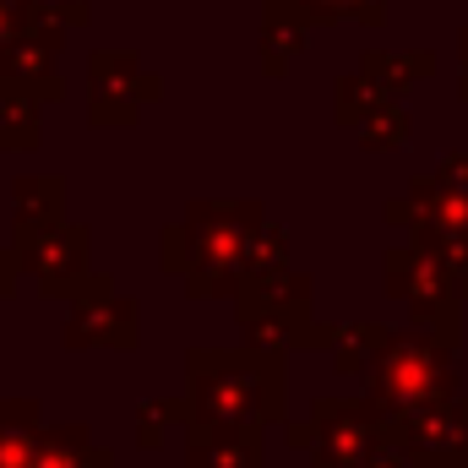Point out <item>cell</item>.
Returning <instances> with one entry per match:
<instances>
[{
  "label": "cell",
  "mask_w": 468,
  "mask_h": 468,
  "mask_svg": "<svg viewBox=\"0 0 468 468\" xmlns=\"http://www.w3.org/2000/svg\"><path fill=\"white\" fill-rule=\"evenodd\" d=\"M44 142V104L0 82V153H33Z\"/></svg>",
  "instance_id": "ac0fdd59"
},
{
  "label": "cell",
  "mask_w": 468,
  "mask_h": 468,
  "mask_svg": "<svg viewBox=\"0 0 468 468\" xmlns=\"http://www.w3.org/2000/svg\"><path fill=\"white\" fill-rule=\"evenodd\" d=\"M267 224L261 202H191L180 224H169L158 250L164 272L186 278L197 300H234L245 272V245Z\"/></svg>",
  "instance_id": "7a4b0ae2"
},
{
  "label": "cell",
  "mask_w": 468,
  "mask_h": 468,
  "mask_svg": "<svg viewBox=\"0 0 468 468\" xmlns=\"http://www.w3.org/2000/svg\"><path fill=\"white\" fill-rule=\"evenodd\" d=\"M387 224L392 229H409L414 245L425 250H452V245H468V197L436 186L431 175L409 186V197H392L387 202Z\"/></svg>",
  "instance_id": "ba28073f"
},
{
  "label": "cell",
  "mask_w": 468,
  "mask_h": 468,
  "mask_svg": "<svg viewBox=\"0 0 468 468\" xmlns=\"http://www.w3.org/2000/svg\"><path fill=\"white\" fill-rule=\"evenodd\" d=\"M441 261H447V272H452L458 294H468V245H452V250H441Z\"/></svg>",
  "instance_id": "d4e9b609"
},
{
  "label": "cell",
  "mask_w": 468,
  "mask_h": 468,
  "mask_svg": "<svg viewBox=\"0 0 468 468\" xmlns=\"http://www.w3.org/2000/svg\"><path fill=\"white\" fill-rule=\"evenodd\" d=\"M359 77H365L376 93L398 99V93H409L414 82H431V77H436V49H365V55H359Z\"/></svg>",
  "instance_id": "4fadbf2b"
},
{
  "label": "cell",
  "mask_w": 468,
  "mask_h": 468,
  "mask_svg": "<svg viewBox=\"0 0 468 468\" xmlns=\"http://www.w3.org/2000/svg\"><path fill=\"white\" fill-rule=\"evenodd\" d=\"M387 344H392V327H381V322H349V327H338V338L327 349H333V365L344 376H365L381 359Z\"/></svg>",
  "instance_id": "d6986e66"
},
{
  "label": "cell",
  "mask_w": 468,
  "mask_h": 468,
  "mask_svg": "<svg viewBox=\"0 0 468 468\" xmlns=\"http://www.w3.org/2000/svg\"><path fill=\"white\" fill-rule=\"evenodd\" d=\"M66 180L60 175H22L11 180V245H27L38 234L60 229L66 218Z\"/></svg>",
  "instance_id": "8fae6325"
},
{
  "label": "cell",
  "mask_w": 468,
  "mask_h": 468,
  "mask_svg": "<svg viewBox=\"0 0 468 468\" xmlns=\"http://www.w3.org/2000/svg\"><path fill=\"white\" fill-rule=\"evenodd\" d=\"M305 22L300 16H289V11H278V5H267L261 11V71L267 77H283L294 60H300V49H305Z\"/></svg>",
  "instance_id": "e0dca14e"
},
{
  "label": "cell",
  "mask_w": 468,
  "mask_h": 468,
  "mask_svg": "<svg viewBox=\"0 0 468 468\" xmlns=\"http://www.w3.org/2000/svg\"><path fill=\"white\" fill-rule=\"evenodd\" d=\"M16 250V261H22V272L49 294V300H71V289L93 272V234L88 224H60V229L38 234V239H27V245H11Z\"/></svg>",
  "instance_id": "30bf717a"
},
{
  "label": "cell",
  "mask_w": 468,
  "mask_h": 468,
  "mask_svg": "<svg viewBox=\"0 0 468 468\" xmlns=\"http://www.w3.org/2000/svg\"><path fill=\"white\" fill-rule=\"evenodd\" d=\"M186 468H261V436L250 425H191Z\"/></svg>",
  "instance_id": "7c38bea8"
},
{
  "label": "cell",
  "mask_w": 468,
  "mask_h": 468,
  "mask_svg": "<svg viewBox=\"0 0 468 468\" xmlns=\"http://www.w3.org/2000/svg\"><path fill=\"white\" fill-rule=\"evenodd\" d=\"M458 60H463V71H468V27L458 33Z\"/></svg>",
  "instance_id": "4316f807"
},
{
  "label": "cell",
  "mask_w": 468,
  "mask_h": 468,
  "mask_svg": "<svg viewBox=\"0 0 468 468\" xmlns=\"http://www.w3.org/2000/svg\"><path fill=\"white\" fill-rule=\"evenodd\" d=\"M0 468H33V436L0 431Z\"/></svg>",
  "instance_id": "603a6c76"
},
{
  "label": "cell",
  "mask_w": 468,
  "mask_h": 468,
  "mask_svg": "<svg viewBox=\"0 0 468 468\" xmlns=\"http://www.w3.org/2000/svg\"><path fill=\"white\" fill-rule=\"evenodd\" d=\"M142 344V311L131 294H120L110 272H88L71 289L66 316V349H136Z\"/></svg>",
  "instance_id": "52a82bcc"
},
{
  "label": "cell",
  "mask_w": 468,
  "mask_h": 468,
  "mask_svg": "<svg viewBox=\"0 0 468 468\" xmlns=\"http://www.w3.org/2000/svg\"><path fill=\"white\" fill-rule=\"evenodd\" d=\"M16 278H22V261H16V250H11V245H0V294H11V289H16Z\"/></svg>",
  "instance_id": "484cf974"
},
{
  "label": "cell",
  "mask_w": 468,
  "mask_h": 468,
  "mask_svg": "<svg viewBox=\"0 0 468 468\" xmlns=\"http://www.w3.org/2000/svg\"><path fill=\"white\" fill-rule=\"evenodd\" d=\"M387 294L409 305L414 333L441 338V344L458 349V327H463L458 305H463V294H458V283H452V272H447V261L436 250H425L414 239L392 245L387 250Z\"/></svg>",
  "instance_id": "277c9868"
},
{
  "label": "cell",
  "mask_w": 468,
  "mask_h": 468,
  "mask_svg": "<svg viewBox=\"0 0 468 468\" xmlns=\"http://www.w3.org/2000/svg\"><path fill=\"white\" fill-rule=\"evenodd\" d=\"M289 16H300L305 27H333V22H359V27H381L387 22V0H267Z\"/></svg>",
  "instance_id": "2e32d148"
},
{
  "label": "cell",
  "mask_w": 468,
  "mask_h": 468,
  "mask_svg": "<svg viewBox=\"0 0 468 468\" xmlns=\"http://www.w3.org/2000/svg\"><path fill=\"white\" fill-rule=\"evenodd\" d=\"M458 99H463V104H468V71H463V82H458Z\"/></svg>",
  "instance_id": "83f0119b"
},
{
  "label": "cell",
  "mask_w": 468,
  "mask_h": 468,
  "mask_svg": "<svg viewBox=\"0 0 468 468\" xmlns=\"http://www.w3.org/2000/svg\"><path fill=\"white\" fill-rule=\"evenodd\" d=\"M349 131H354V142H359L365 153H398V147L414 142V115H409L398 99H376Z\"/></svg>",
  "instance_id": "9a60e30c"
},
{
  "label": "cell",
  "mask_w": 468,
  "mask_h": 468,
  "mask_svg": "<svg viewBox=\"0 0 468 468\" xmlns=\"http://www.w3.org/2000/svg\"><path fill=\"white\" fill-rule=\"evenodd\" d=\"M436 186H447V191H458L468 197V153H447L441 164H436V175H431Z\"/></svg>",
  "instance_id": "cb8c5ba5"
},
{
  "label": "cell",
  "mask_w": 468,
  "mask_h": 468,
  "mask_svg": "<svg viewBox=\"0 0 468 468\" xmlns=\"http://www.w3.org/2000/svg\"><path fill=\"white\" fill-rule=\"evenodd\" d=\"M376 99H387V93H376L359 71H354V77H338V88H333V115H338V125H354Z\"/></svg>",
  "instance_id": "ffe728a7"
},
{
  "label": "cell",
  "mask_w": 468,
  "mask_h": 468,
  "mask_svg": "<svg viewBox=\"0 0 468 468\" xmlns=\"http://www.w3.org/2000/svg\"><path fill=\"white\" fill-rule=\"evenodd\" d=\"M33 468H110V452L93 447L82 425H60L33 436Z\"/></svg>",
  "instance_id": "5bb4252c"
},
{
  "label": "cell",
  "mask_w": 468,
  "mask_h": 468,
  "mask_svg": "<svg viewBox=\"0 0 468 468\" xmlns=\"http://www.w3.org/2000/svg\"><path fill=\"white\" fill-rule=\"evenodd\" d=\"M458 398V359L452 344L425 338V333H392V344L381 349V359L370 365V409L387 420H403L414 409L447 403Z\"/></svg>",
  "instance_id": "3957f363"
},
{
  "label": "cell",
  "mask_w": 468,
  "mask_h": 468,
  "mask_svg": "<svg viewBox=\"0 0 468 468\" xmlns=\"http://www.w3.org/2000/svg\"><path fill=\"white\" fill-rule=\"evenodd\" d=\"M186 425H272L283 420V354L191 349L186 354Z\"/></svg>",
  "instance_id": "6da1fadb"
},
{
  "label": "cell",
  "mask_w": 468,
  "mask_h": 468,
  "mask_svg": "<svg viewBox=\"0 0 468 468\" xmlns=\"http://www.w3.org/2000/svg\"><path fill=\"white\" fill-rule=\"evenodd\" d=\"M0 431L38 436V403L33 398H0Z\"/></svg>",
  "instance_id": "7402d4cb"
},
{
  "label": "cell",
  "mask_w": 468,
  "mask_h": 468,
  "mask_svg": "<svg viewBox=\"0 0 468 468\" xmlns=\"http://www.w3.org/2000/svg\"><path fill=\"white\" fill-rule=\"evenodd\" d=\"M164 99L158 71L136 60V49H93L88 55V120L99 131H125L147 104Z\"/></svg>",
  "instance_id": "8992f818"
},
{
  "label": "cell",
  "mask_w": 468,
  "mask_h": 468,
  "mask_svg": "<svg viewBox=\"0 0 468 468\" xmlns=\"http://www.w3.org/2000/svg\"><path fill=\"white\" fill-rule=\"evenodd\" d=\"M66 22L55 11V0H33L27 22L16 27L11 49L0 55V82L27 93L33 104H55L66 99V82H60V49H66Z\"/></svg>",
  "instance_id": "5b68a950"
},
{
  "label": "cell",
  "mask_w": 468,
  "mask_h": 468,
  "mask_svg": "<svg viewBox=\"0 0 468 468\" xmlns=\"http://www.w3.org/2000/svg\"><path fill=\"white\" fill-rule=\"evenodd\" d=\"M381 436L409 463H468V398H447L403 420H387Z\"/></svg>",
  "instance_id": "9c48e42d"
},
{
  "label": "cell",
  "mask_w": 468,
  "mask_h": 468,
  "mask_svg": "<svg viewBox=\"0 0 468 468\" xmlns=\"http://www.w3.org/2000/svg\"><path fill=\"white\" fill-rule=\"evenodd\" d=\"M186 425V409H180V398H164V403H142V414H136V441L142 447H158L164 441V425Z\"/></svg>",
  "instance_id": "44dd1931"
}]
</instances>
